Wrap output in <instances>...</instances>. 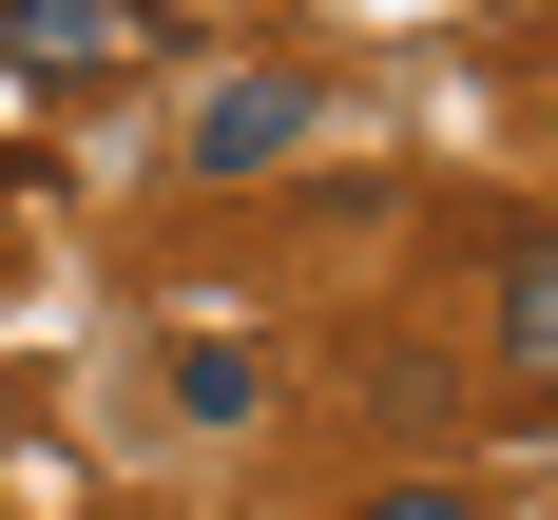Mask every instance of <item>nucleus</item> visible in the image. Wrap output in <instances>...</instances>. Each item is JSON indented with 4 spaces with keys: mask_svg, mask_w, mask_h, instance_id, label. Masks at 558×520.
I'll list each match as a JSON object with an SVG mask.
<instances>
[{
    "mask_svg": "<svg viewBox=\"0 0 558 520\" xmlns=\"http://www.w3.org/2000/svg\"><path fill=\"white\" fill-rule=\"evenodd\" d=\"M482 366H501V386H539V366H558V251H539V231H501V289H482Z\"/></svg>",
    "mask_w": 558,
    "mask_h": 520,
    "instance_id": "nucleus-3",
    "label": "nucleus"
},
{
    "mask_svg": "<svg viewBox=\"0 0 558 520\" xmlns=\"http://www.w3.org/2000/svg\"><path fill=\"white\" fill-rule=\"evenodd\" d=\"M308 116H328V77H308V58H251V77H213V97H193V173L308 155Z\"/></svg>",
    "mask_w": 558,
    "mask_h": 520,
    "instance_id": "nucleus-1",
    "label": "nucleus"
},
{
    "mask_svg": "<svg viewBox=\"0 0 558 520\" xmlns=\"http://www.w3.org/2000/svg\"><path fill=\"white\" fill-rule=\"evenodd\" d=\"M251 404H270L251 347H173V424H251Z\"/></svg>",
    "mask_w": 558,
    "mask_h": 520,
    "instance_id": "nucleus-4",
    "label": "nucleus"
},
{
    "mask_svg": "<svg viewBox=\"0 0 558 520\" xmlns=\"http://www.w3.org/2000/svg\"><path fill=\"white\" fill-rule=\"evenodd\" d=\"M366 520H482V482H462V462H444V482H386V501H366Z\"/></svg>",
    "mask_w": 558,
    "mask_h": 520,
    "instance_id": "nucleus-5",
    "label": "nucleus"
},
{
    "mask_svg": "<svg viewBox=\"0 0 558 520\" xmlns=\"http://www.w3.org/2000/svg\"><path fill=\"white\" fill-rule=\"evenodd\" d=\"M135 39H155L135 0H0V77H39V97L97 77V58H135Z\"/></svg>",
    "mask_w": 558,
    "mask_h": 520,
    "instance_id": "nucleus-2",
    "label": "nucleus"
},
{
    "mask_svg": "<svg viewBox=\"0 0 558 520\" xmlns=\"http://www.w3.org/2000/svg\"><path fill=\"white\" fill-rule=\"evenodd\" d=\"M0 444H20V386H0Z\"/></svg>",
    "mask_w": 558,
    "mask_h": 520,
    "instance_id": "nucleus-6",
    "label": "nucleus"
}]
</instances>
